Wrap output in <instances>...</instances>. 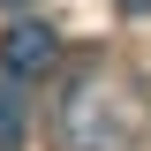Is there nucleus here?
Instances as JSON below:
<instances>
[{"label": "nucleus", "mask_w": 151, "mask_h": 151, "mask_svg": "<svg viewBox=\"0 0 151 151\" xmlns=\"http://www.w3.org/2000/svg\"><path fill=\"white\" fill-rule=\"evenodd\" d=\"M60 144L68 151H129L136 144V113L121 106V91H113L106 76H83L68 91V106H60Z\"/></svg>", "instance_id": "1"}, {"label": "nucleus", "mask_w": 151, "mask_h": 151, "mask_svg": "<svg viewBox=\"0 0 151 151\" xmlns=\"http://www.w3.org/2000/svg\"><path fill=\"white\" fill-rule=\"evenodd\" d=\"M60 60V38L45 30V23H8V38H0V76H45Z\"/></svg>", "instance_id": "2"}, {"label": "nucleus", "mask_w": 151, "mask_h": 151, "mask_svg": "<svg viewBox=\"0 0 151 151\" xmlns=\"http://www.w3.org/2000/svg\"><path fill=\"white\" fill-rule=\"evenodd\" d=\"M0 151H23V91H15V76H0Z\"/></svg>", "instance_id": "3"}, {"label": "nucleus", "mask_w": 151, "mask_h": 151, "mask_svg": "<svg viewBox=\"0 0 151 151\" xmlns=\"http://www.w3.org/2000/svg\"><path fill=\"white\" fill-rule=\"evenodd\" d=\"M113 8H121V15H151V0H113Z\"/></svg>", "instance_id": "4"}, {"label": "nucleus", "mask_w": 151, "mask_h": 151, "mask_svg": "<svg viewBox=\"0 0 151 151\" xmlns=\"http://www.w3.org/2000/svg\"><path fill=\"white\" fill-rule=\"evenodd\" d=\"M8 8H30V0H8Z\"/></svg>", "instance_id": "5"}]
</instances>
